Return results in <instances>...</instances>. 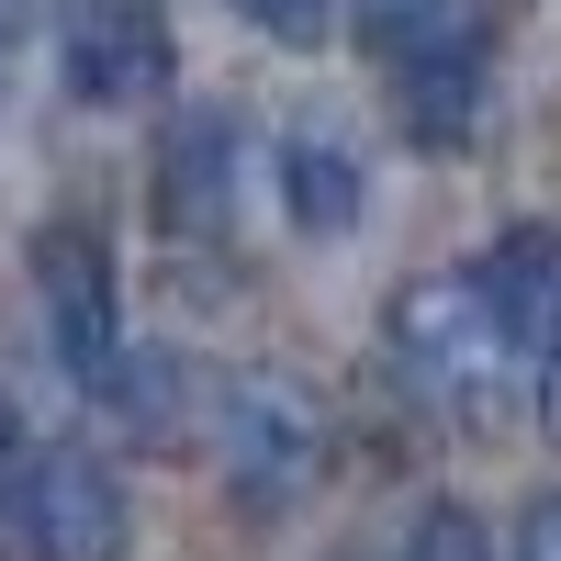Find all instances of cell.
Instances as JSON below:
<instances>
[{
    "mask_svg": "<svg viewBox=\"0 0 561 561\" xmlns=\"http://www.w3.org/2000/svg\"><path fill=\"white\" fill-rule=\"evenodd\" d=\"M404 561H494V539H483V517H460V505H427Z\"/></svg>",
    "mask_w": 561,
    "mask_h": 561,
    "instance_id": "obj_11",
    "label": "cell"
},
{
    "mask_svg": "<svg viewBox=\"0 0 561 561\" xmlns=\"http://www.w3.org/2000/svg\"><path fill=\"white\" fill-rule=\"evenodd\" d=\"M539 427H550V449H561V359L539 370Z\"/></svg>",
    "mask_w": 561,
    "mask_h": 561,
    "instance_id": "obj_16",
    "label": "cell"
},
{
    "mask_svg": "<svg viewBox=\"0 0 561 561\" xmlns=\"http://www.w3.org/2000/svg\"><path fill=\"white\" fill-rule=\"evenodd\" d=\"M57 79L90 113H135L180 79V34L158 0H57Z\"/></svg>",
    "mask_w": 561,
    "mask_h": 561,
    "instance_id": "obj_3",
    "label": "cell"
},
{
    "mask_svg": "<svg viewBox=\"0 0 561 561\" xmlns=\"http://www.w3.org/2000/svg\"><path fill=\"white\" fill-rule=\"evenodd\" d=\"M0 561H124V483L90 449H34V483L0 528Z\"/></svg>",
    "mask_w": 561,
    "mask_h": 561,
    "instance_id": "obj_4",
    "label": "cell"
},
{
    "mask_svg": "<svg viewBox=\"0 0 561 561\" xmlns=\"http://www.w3.org/2000/svg\"><path fill=\"white\" fill-rule=\"evenodd\" d=\"M280 203H293L304 237H348L359 225V158L337 135H293V147H280Z\"/></svg>",
    "mask_w": 561,
    "mask_h": 561,
    "instance_id": "obj_9",
    "label": "cell"
},
{
    "mask_svg": "<svg viewBox=\"0 0 561 561\" xmlns=\"http://www.w3.org/2000/svg\"><path fill=\"white\" fill-rule=\"evenodd\" d=\"M23 483H34V438H23V415L0 404V528H12V505H23Z\"/></svg>",
    "mask_w": 561,
    "mask_h": 561,
    "instance_id": "obj_13",
    "label": "cell"
},
{
    "mask_svg": "<svg viewBox=\"0 0 561 561\" xmlns=\"http://www.w3.org/2000/svg\"><path fill=\"white\" fill-rule=\"evenodd\" d=\"M34 304H45V348L79 393H113L124 370V293H113V248L90 225H45L34 237Z\"/></svg>",
    "mask_w": 561,
    "mask_h": 561,
    "instance_id": "obj_2",
    "label": "cell"
},
{
    "mask_svg": "<svg viewBox=\"0 0 561 561\" xmlns=\"http://www.w3.org/2000/svg\"><path fill=\"white\" fill-rule=\"evenodd\" d=\"M472 270H483V293L505 314V337H517V359L550 370L561 359V237H550V225H505Z\"/></svg>",
    "mask_w": 561,
    "mask_h": 561,
    "instance_id": "obj_7",
    "label": "cell"
},
{
    "mask_svg": "<svg viewBox=\"0 0 561 561\" xmlns=\"http://www.w3.org/2000/svg\"><path fill=\"white\" fill-rule=\"evenodd\" d=\"M158 214L180 237H214L237 214V124L225 113H180L169 147H158Z\"/></svg>",
    "mask_w": 561,
    "mask_h": 561,
    "instance_id": "obj_8",
    "label": "cell"
},
{
    "mask_svg": "<svg viewBox=\"0 0 561 561\" xmlns=\"http://www.w3.org/2000/svg\"><path fill=\"white\" fill-rule=\"evenodd\" d=\"M505 359H517V337H505L483 270H427V280L393 293V370H404V393L427 415H449L460 438L505 427Z\"/></svg>",
    "mask_w": 561,
    "mask_h": 561,
    "instance_id": "obj_1",
    "label": "cell"
},
{
    "mask_svg": "<svg viewBox=\"0 0 561 561\" xmlns=\"http://www.w3.org/2000/svg\"><path fill=\"white\" fill-rule=\"evenodd\" d=\"M314 449H325V415L293 370H248L237 393H225V483L248 505H293L314 483Z\"/></svg>",
    "mask_w": 561,
    "mask_h": 561,
    "instance_id": "obj_5",
    "label": "cell"
},
{
    "mask_svg": "<svg viewBox=\"0 0 561 561\" xmlns=\"http://www.w3.org/2000/svg\"><path fill=\"white\" fill-rule=\"evenodd\" d=\"M438 23H460V0H359V34H370V57H404V45H427Z\"/></svg>",
    "mask_w": 561,
    "mask_h": 561,
    "instance_id": "obj_10",
    "label": "cell"
},
{
    "mask_svg": "<svg viewBox=\"0 0 561 561\" xmlns=\"http://www.w3.org/2000/svg\"><path fill=\"white\" fill-rule=\"evenodd\" d=\"M23 23H34V0H0V90H12V68H23Z\"/></svg>",
    "mask_w": 561,
    "mask_h": 561,
    "instance_id": "obj_15",
    "label": "cell"
},
{
    "mask_svg": "<svg viewBox=\"0 0 561 561\" xmlns=\"http://www.w3.org/2000/svg\"><path fill=\"white\" fill-rule=\"evenodd\" d=\"M517 561H561V494H528L517 505V539H505Z\"/></svg>",
    "mask_w": 561,
    "mask_h": 561,
    "instance_id": "obj_14",
    "label": "cell"
},
{
    "mask_svg": "<svg viewBox=\"0 0 561 561\" xmlns=\"http://www.w3.org/2000/svg\"><path fill=\"white\" fill-rule=\"evenodd\" d=\"M393 79H404V135H415V147H460L472 113H483V23L472 12L438 23L427 45L393 57Z\"/></svg>",
    "mask_w": 561,
    "mask_h": 561,
    "instance_id": "obj_6",
    "label": "cell"
},
{
    "mask_svg": "<svg viewBox=\"0 0 561 561\" xmlns=\"http://www.w3.org/2000/svg\"><path fill=\"white\" fill-rule=\"evenodd\" d=\"M237 23H259L270 45H325L337 34V0H237Z\"/></svg>",
    "mask_w": 561,
    "mask_h": 561,
    "instance_id": "obj_12",
    "label": "cell"
}]
</instances>
